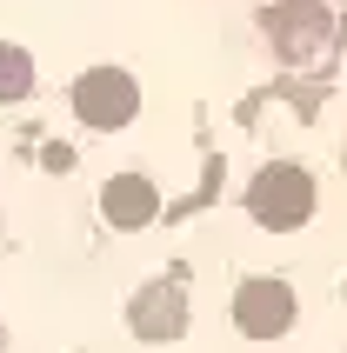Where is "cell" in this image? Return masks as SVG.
I'll return each mask as SVG.
<instances>
[{"label":"cell","instance_id":"7","mask_svg":"<svg viewBox=\"0 0 347 353\" xmlns=\"http://www.w3.org/2000/svg\"><path fill=\"white\" fill-rule=\"evenodd\" d=\"M27 94H34V60H27V47L0 40V100H27Z\"/></svg>","mask_w":347,"mask_h":353},{"label":"cell","instance_id":"1","mask_svg":"<svg viewBox=\"0 0 347 353\" xmlns=\"http://www.w3.org/2000/svg\"><path fill=\"white\" fill-rule=\"evenodd\" d=\"M314 200H321V187H314V174L301 167V160H274V167H261V174L247 180V220L268 227V234L308 227Z\"/></svg>","mask_w":347,"mask_h":353},{"label":"cell","instance_id":"8","mask_svg":"<svg viewBox=\"0 0 347 353\" xmlns=\"http://www.w3.org/2000/svg\"><path fill=\"white\" fill-rule=\"evenodd\" d=\"M341 167H347V147H341Z\"/></svg>","mask_w":347,"mask_h":353},{"label":"cell","instance_id":"5","mask_svg":"<svg viewBox=\"0 0 347 353\" xmlns=\"http://www.w3.org/2000/svg\"><path fill=\"white\" fill-rule=\"evenodd\" d=\"M127 327H134L147 347L180 340V334H187V287H180V280H154V287H140L134 307H127Z\"/></svg>","mask_w":347,"mask_h":353},{"label":"cell","instance_id":"6","mask_svg":"<svg viewBox=\"0 0 347 353\" xmlns=\"http://www.w3.org/2000/svg\"><path fill=\"white\" fill-rule=\"evenodd\" d=\"M100 214H107V227H120V234H140V227L160 220V187L147 174H114L100 187Z\"/></svg>","mask_w":347,"mask_h":353},{"label":"cell","instance_id":"4","mask_svg":"<svg viewBox=\"0 0 347 353\" xmlns=\"http://www.w3.org/2000/svg\"><path fill=\"white\" fill-rule=\"evenodd\" d=\"M294 320H301V294L281 274H254L234 287V327L247 340H281L294 334Z\"/></svg>","mask_w":347,"mask_h":353},{"label":"cell","instance_id":"2","mask_svg":"<svg viewBox=\"0 0 347 353\" xmlns=\"http://www.w3.org/2000/svg\"><path fill=\"white\" fill-rule=\"evenodd\" d=\"M261 34H268L274 60L314 67L334 47V14H328V0H268L261 7Z\"/></svg>","mask_w":347,"mask_h":353},{"label":"cell","instance_id":"3","mask_svg":"<svg viewBox=\"0 0 347 353\" xmlns=\"http://www.w3.org/2000/svg\"><path fill=\"white\" fill-rule=\"evenodd\" d=\"M74 114L94 127V134H120V127H134L140 114V80L127 67H87L74 80Z\"/></svg>","mask_w":347,"mask_h":353}]
</instances>
